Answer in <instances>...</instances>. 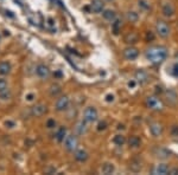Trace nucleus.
<instances>
[{"label":"nucleus","mask_w":178,"mask_h":175,"mask_svg":"<svg viewBox=\"0 0 178 175\" xmlns=\"http://www.w3.org/2000/svg\"><path fill=\"white\" fill-rule=\"evenodd\" d=\"M169 173L171 175H177L178 174V168H173V169L169 170Z\"/></svg>","instance_id":"39"},{"label":"nucleus","mask_w":178,"mask_h":175,"mask_svg":"<svg viewBox=\"0 0 178 175\" xmlns=\"http://www.w3.org/2000/svg\"><path fill=\"white\" fill-rule=\"evenodd\" d=\"M171 135L175 136V137L178 136V126H173L172 127V129H171Z\"/></svg>","instance_id":"33"},{"label":"nucleus","mask_w":178,"mask_h":175,"mask_svg":"<svg viewBox=\"0 0 178 175\" xmlns=\"http://www.w3.org/2000/svg\"><path fill=\"white\" fill-rule=\"evenodd\" d=\"M74 157L78 162H84L88 159V153H87L86 150H83V149H78V150H75Z\"/></svg>","instance_id":"13"},{"label":"nucleus","mask_w":178,"mask_h":175,"mask_svg":"<svg viewBox=\"0 0 178 175\" xmlns=\"http://www.w3.org/2000/svg\"><path fill=\"white\" fill-rule=\"evenodd\" d=\"M125 42L128 43V44H133V43L137 42V34L135 33H133V32H131V33H128L127 36H126V38H125Z\"/></svg>","instance_id":"28"},{"label":"nucleus","mask_w":178,"mask_h":175,"mask_svg":"<svg viewBox=\"0 0 178 175\" xmlns=\"http://www.w3.org/2000/svg\"><path fill=\"white\" fill-rule=\"evenodd\" d=\"M56 127V121L55 120H52V118H50V120H48L46 121V128H49V129H52V128Z\"/></svg>","instance_id":"32"},{"label":"nucleus","mask_w":178,"mask_h":175,"mask_svg":"<svg viewBox=\"0 0 178 175\" xmlns=\"http://www.w3.org/2000/svg\"><path fill=\"white\" fill-rule=\"evenodd\" d=\"M162 12L165 17H172L175 13V7L171 3H164L162 6Z\"/></svg>","instance_id":"10"},{"label":"nucleus","mask_w":178,"mask_h":175,"mask_svg":"<svg viewBox=\"0 0 178 175\" xmlns=\"http://www.w3.org/2000/svg\"><path fill=\"white\" fill-rule=\"evenodd\" d=\"M127 19H128L131 23H135V21H138V19H139V16H138V13L134 12V11H130V12L127 13Z\"/></svg>","instance_id":"26"},{"label":"nucleus","mask_w":178,"mask_h":175,"mask_svg":"<svg viewBox=\"0 0 178 175\" xmlns=\"http://www.w3.org/2000/svg\"><path fill=\"white\" fill-rule=\"evenodd\" d=\"M107 1H111V0H107Z\"/></svg>","instance_id":"45"},{"label":"nucleus","mask_w":178,"mask_h":175,"mask_svg":"<svg viewBox=\"0 0 178 175\" xmlns=\"http://www.w3.org/2000/svg\"><path fill=\"white\" fill-rule=\"evenodd\" d=\"M128 144L132 148H138L140 146V138L138 136H131L130 140H128Z\"/></svg>","instance_id":"21"},{"label":"nucleus","mask_w":178,"mask_h":175,"mask_svg":"<svg viewBox=\"0 0 178 175\" xmlns=\"http://www.w3.org/2000/svg\"><path fill=\"white\" fill-rule=\"evenodd\" d=\"M6 89H7V82L4 78H0V92L5 91Z\"/></svg>","instance_id":"31"},{"label":"nucleus","mask_w":178,"mask_h":175,"mask_svg":"<svg viewBox=\"0 0 178 175\" xmlns=\"http://www.w3.org/2000/svg\"><path fill=\"white\" fill-rule=\"evenodd\" d=\"M102 16L106 20L113 21L114 19H115V17H116V14H115V12L112 10H105L102 11Z\"/></svg>","instance_id":"19"},{"label":"nucleus","mask_w":178,"mask_h":175,"mask_svg":"<svg viewBox=\"0 0 178 175\" xmlns=\"http://www.w3.org/2000/svg\"><path fill=\"white\" fill-rule=\"evenodd\" d=\"M167 56V51L164 46H152L146 51V57L153 64L164 62Z\"/></svg>","instance_id":"1"},{"label":"nucleus","mask_w":178,"mask_h":175,"mask_svg":"<svg viewBox=\"0 0 178 175\" xmlns=\"http://www.w3.org/2000/svg\"><path fill=\"white\" fill-rule=\"evenodd\" d=\"M139 6L143 7V8H145V10L148 8V5H147V3H146L145 0H140V1H139Z\"/></svg>","instance_id":"36"},{"label":"nucleus","mask_w":178,"mask_h":175,"mask_svg":"<svg viewBox=\"0 0 178 175\" xmlns=\"http://www.w3.org/2000/svg\"><path fill=\"white\" fill-rule=\"evenodd\" d=\"M162 88L160 86H157V92H162Z\"/></svg>","instance_id":"44"},{"label":"nucleus","mask_w":178,"mask_h":175,"mask_svg":"<svg viewBox=\"0 0 178 175\" xmlns=\"http://www.w3.org/2000/svg\"><path fill=\"white\" fill-rule=\"evenodd\" d=\"M26 98H27V101H32V100H33V95H32V94H30V95H27Z\"/></svg>","instance_id":"41"},{"label":"nucleus","mask_w":178,"mask_h":175,"mask_svg":"<svg viewBox=\"0 0 178 175\" xmlns=\"http://www.w3.org/2000/svg\"><path fill=\"white\" fill-rule=\"evenodd\" d=\"M138 54H139V52H138V50L135 48H127L125 49L124 51L125 58L128 59V60H134L138 57Z\"/></svg>","instance_id":"9"},{"label":"nucleus","mask_w":178,"mask_h":175,"mask_svg":"<svg viewBox=\"0 0 178 175\" xmlns=\"http://www.w3.org/2000/svg\"><path fill=\"white\" fill-rule=\"evenodd\" d=\"M48 111V106H45V104H36V106H33L31 108V114H32V116L35 117H40L43 116L45 112Z\"/></svg>","instance_id":"6"},{"label":"nucleus","mask_w":178,"mask_h":175,"mask_svg":"<svg viewBox=\"0 0 178 175\" xmlns=\"http://www.w3.org/2000/svg\"><path fill=\"white\" fill-rule=\"evenodd\" d=\"M135 85V80H131V82H128V86L130 88H134Z\"/></svg>","instance_id":"40"},{"label":"nucleus","mask_w":178,"mask_h":175,"mask_svg":"<svg viewBox=\"0 0 178 175\" xmlns=\"http://www.w3.org/2000/svg\"><path fill=\"white\" fill-rule=\"evenodd\" d=\"M121 27V20L120 19H114V23H112V31L114 34H119Z\"/></svg>","instance_id":"24"},{"label":"nucleus","mask_w":178,"mask_h":175,"mask_svg":"<svg viewBox=\"0 0 178 175\" xmlns=\"http://www.w3.org/2000/svg\"><path fill=\"white\" fill-rule=\"evenodd\" d=\"M113 142L116 146H122L126 142V140H125V136H122V135H115L113 138Z\"/></svg>","instance_id":"27"},{"label":"nucleus","mask_w":178,"mask_h":175,"mask_svg":"<svg viewBox=\"0 0 178 175\" xmlns=\"http://www.w3.org/2000/svg\"><path fill=\"white\" fill-rule=\"evenodd\" d=\"M150 131H151V134L154 136V137H158V136H160L163 133V127L162 124H159V123H152L151 126H150Z\"/></svg>","instance_id":"11"},{"label":"nucleus","mask_w":178,"mask_h":175,"mask_svg":"<svg viewBox=\"0 0 178 175\" xmlns=\"http://www.w3.org/2000/svg\"><path fill=\"white\" fill-rule=\"evenodd\" d=\"M55 136H56V140H57L58 142L64 141V138L67 137V128L65 127L58 128V130H57V133H56Z\"/></svg>","instance_id":"17"},{"label":"nucleus","mask_w":178,"mask_h":175,"mask_svg":"<svg viewBox=\"0 0 178 175\" xmlns=\"http://www.w3.org/2000/svg\"><path fill=\"white\" fill-rule=\"evenodd\" d=\"M107 128V123L106 122H100L97 126V130H105Z\"/></svg>","instance_id":"34"},{"label":"nucleus","mask_w":178,"mask_h":175,"mask_svg":"<svg viewBox=\"0 0 178 175\" xmlns=\"http://www.w3.org/2000/svg\"><path fill=\"white\" fill-rule=\"evenodd\" d=\"M76 131L80 134V135L87 133V122L86 121H81V122L77 124V127H76Z\"/></svg>","instance_id":"25"},{"label":"nucleus","mask_w":178,"mask_h":175,"mask_svg":"<svg viewBox=\"0 0 178 175\" xmlns=\"http://www.w3.org/2000/svg\"><path fill=\"white\" fill-rule=\"evenodd\" d=\"M114 170H115V167H114V165H113V163H109V162L105 163V165L101 167V172H102L105 175L113 174Z\"/></svg>","instance_id":"16"},{"label":"nucleus","mask_w":178,"mask_h":175,"mask_svg":"<svg viewBox=\"0 0 178 175\" xmlns=\"http://www.w3.org/2000/svg\"><path fill=\"white\" fill-rule=\"evenodd\" d=\"M36 74H37L38 77H40L43 80H46L49 76H50V69H49L46 65H44V64H39V65H37V68H36Z\"/></svg>","instance_id":"8"},{"label":"nucleus","mask_w":178,"mask_h":175,"mask_svg":"<svg viewBox=\"0 0 178 175\" xmlns=\"http://www.w3.org/2000/svg\"><path fill=\"white\" fill-rule=\"evenodd\" d=\"M172 75L175 77H178V63H176L172 68Z\"/></svg>","instance_id":"35"},{"label":"nucleus","mask_w":178,"mask_h":175,"mask_svg":"<svg viewBox=\"0 0 178 175\" xmlns=\"http://www.w3.org/2000/svg\"><path fill=\"white\" fill-rule=\"evenodd\" d=\"M6 126H10V128H12L14 126V123L13 122H6Z\"/></svg>","instance_id":"42"},{"label":"nucleus","mask_w":178,"mask_h":175,"mask_svg":"<svg viewBox=\"0 0 178 175\" xmlns=\"http://www.w3.org/2000/svg\"><path fill=\"white\" fill-rule=\"evenodd\" d=\"M156 30L157 32H158V34L163 38H166L167 36L170 34V27H169V25H167L165 21H163V20H159L157 23Z\"/></svg>","instance_id":"4"},{"label":"nucleus","mask_w":178,"mask_h":175,"mask_svg":"<svg viewBox=\"0 0 178 175\" xmlns=\"http://www.w3.org/2000/svg\"><path fill=\"white\" fill-rule=\"evenodd\" d=\"M146 106H148L150 109H153V110H162L163 104L162 102L159 101L157 97H153V96H150L146 98Z\"/></svg>","instance_id":"5"},{"label":"nucleus","mask_w":178,"mask_h":175,"mask_svg":"<svg viewBox=\"0 0 178 175\" xmlns=\"http://www.w3.org/2000/svg\"><path fill=\"white\" fill-rule=\"evenodd\" d=\"M90 7H92L93 12H95V13H100V12H102L103 11L105 4H103L102 0H92Z\"/></svg>","instance_id":"12"},{"label":"nucleus","mask_w":178,"mask_h":175,"mask_svg":"<svg viewBox=\"0 0 178 175\" xmlns=\"http://www.w3.org/2000/svg\"><path fill=\"white\" fill-rule=\"evenodd\" d=\"M55 76H56V77H61V76H62V74H61V72H59V71H57V72H55Z\"/></svg>","instance_id":"43"},{"label":"nucleus","mask_w":178,"mask_h":175,"mask_svg":"<svg viewBox=\"0 0 178 175\" xmlns=\"http://www.w3.org/2000/svg\"><path fill=\"white\" fill-rule=\"evenodd\" d=\"M166 98L167 102L171 103V104H175L176 103V98H177V95L173 90H167L166 91Z\"/></svg>","instance_id":"22"},{"label":"nucleus","mask_w":178,"mask_h":175,"mask_svg":"<svg viewBox=\"0 0 178 175\" xmlns=\"http://www.w3.org/2000/svg\"><path fill=\"white\" fill-rule=\"evenodd\" d=\"M131 169L133 170V172H139L141 169V162L140 160L138 159H134L131 161Z\"/></svg>","instance_id":"23"},{"label":"nucleus","mask_w":178,"mask_h":175,"mask_svg":"<svg viewBox=\"0 0 178 175\" xmlns=\"http://www.w3.org/2000/svg\"><path fill=\"white\" fill-rule=\"evenodd\" d=\"M134 77H135V80H137V82H139L140 84L145 83L146 80H148V76H147V74H146L144 70H138V71L135 72Z\"/></svg>","instance_id":"14"},{"label":"nucleus","mask_w":178,"mask_h":175,"mask_svg":"<svg viewBox=\"0 0 178 175\" xmlns=\"http://www.w3.org/2000/svg\"><path fill=\"white\" fill-rule=\"evenodd\" d=\"M158 157H163V159H166L170 156V153L167 152L166 149H163V148H159L158 149V155H157Z\"/></svg>","instance_id":"30"},{"label":"nucleus","mask_w":178,"mask_h":175,"mask_svg":"<svg viewBox=\"0 0 178 175\" xmlns=\"http://www.w3.org/2000/svg\"><path fill=\"white\" fill-rule=\"evenodd\" d=\"M11 72V64L8 62H1L0 63V75L6 76Z\"/></svg>","instance_id":"15"},{"label":"nucleus","mask_w":178,"mask_h":175,"mask_svg":"<svg viewBox=\"0 0 178 175\" xmlns=\"http://www.w3.org/2000/svg\"><path fill=\"white\" fill-rule=\"evenodd\" d=\"M11 91L8 90V89H6L5 91H1L0 92V98L3 100V101H6V100H10L11 98Z\"/></svg>","instance_id":"29"},{"label":"nucleus","mask_w":178,"mask_h":175,"mask_svg":"<svg viewBox=\"0 0 178 175\" xmlns=\"http://www.w3.org/2000/svg\"><path fill=\"white\" fill-rule=\"evenodd\" d=\"M77 146H78V138L76 137L75 135H68L64 138V147L67 150L74 152V150H76Z\"/></svg>","instance_id":"2"},{"label":"nucleus","mask_w":178,"mask_h":175,"mask_svg":"<svg viewBox=\"0 0 178 175\" xmlns=\"http://www.w3.org/2000/svg\"><path fill=\"white\" fill-rule=\"evenodd\" d=\"M69 97L68 96H62V97H59L57 102H56V110H58V111H63V110H67L68 109V106H69Z\"/></svg>","instance_id":"7"},{"label":"nucleus","mask_w":178,"mask_h":175,"mask_svg":"<svg viewBox=\"0 0 178 175\" xmlns=\"http://www.w3.org/2000/svg\"><path fill=\"white\" fill-rule=\"evenodd\" d=\"M106 101H107V102H113L114 101V96L113 95H107V96H106Z\"/></svg>","instance_id":"38"},{"label":"nucleus","mask_w":178,"mask_h":175,"mask_svg":"<svg viewBox=\"0 0 178 175\" xmlns=\"http://www.w3.org/2000/svg\"><path fill=\"white\" fill-rule=\"evenodd\" d=\"M84 121L88 123H94L97 120V110L94 106H88L83 114Z\"/></svg>","instance_id":"3"},{"label":"nucleus","mask_w":178,"mask_h":175,"mask_svg":"<svg viewBox=\"0 0 178 175\" xmlns=\"http://www.w3.org/2000/svg\"><path fill=\"white\" fill-rule=\"evenodd\" d=\"M153 173H154V174H159V175H165L169 173V167H167L166 165H164V163L158 165L156 168H154Z\"/></svg>","instance_id":"18"},{"label":"nucleus","mask_w":178,"mask_h":175,"mask_svg":"<svg viewBox=\"0 0 178 175\" xmlns=\"http://www.w3.org/2000/svg\"><path fill=\"white\" fill-rule=\"evenodd\" d=\"M146 39H147V40H153V39H154L153 33H152V32H147V34H146Z\"/></svg>","instance_id":"37"},{"label":"nucleus","mask_w":178,"mask_h":175,"mask_svg":"<svg viewBox=\"0 0 178 175\" xmlns=\"http://www.w3.org/2000/svg\"><path fill=\"white\" fill-rule=\"evenodd\" d=\"M61 92H62V86L59 84H52L50 86V95L52 96V97L58 96Z\"/></svg>","instance_id":"20"}]
</instances>
